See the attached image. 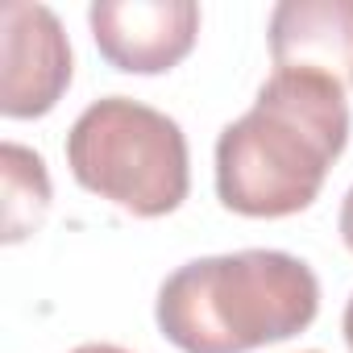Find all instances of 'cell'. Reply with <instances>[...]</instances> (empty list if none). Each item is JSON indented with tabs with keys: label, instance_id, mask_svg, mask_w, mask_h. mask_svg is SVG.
<instances>
[{
	"label": "cell",
	"instance_id": "6da1fadb",
	"mask_svg": "<svg viewBox=\"0 0 353 353\" xmlns=\"http://www.w3.org/2000/svg\"><path fill=\"white\" fill-rule=\"evenodd\" d=\"M349 145V100L336 75L274 71L245 117L216 137V196L229 212L283 221L316 204Z\"/></svg>",
	"mask_w": 353,
	"mask_h": 353
},
{
	"label": "cell",
	"instance_id": "7a4b0ae2",
	"mask_svg": "<svg viewBox=\"0 0 353 353\" xmlns=\"http://www.w3.org/2000/svg\"><path fill=\"white\" fill-rule=\"evenodd\" d=\"M320 279L283 250H237L183 262L162 279L154 320L183 353H254L312 328Z\"/></svg>",
	"mask_w": 353,
	"mask_h": 353
},
{
	"label": "cell",
	"instance_id": "3957f363",
	"mask_svg": "<svg viewBox=\"0 0 353 353\" xmlns=\"http://www.w3.org/2000/svg\"><path fill=\"white\" fill-rule=\"evenodd\" d=\"M67 166L79 188L141 221L170 216L192 192V154L179 121L129 96L92 100L75 117Z\"/></svg>",
	"mask_w": 353,
	"mask_h": 353
},
{
	"label": "cell",
	"instance_id": "277c9868",
	"mask_svg": "<svg viewBox=\"0 0 353 353\" xmlns=\"http://www.w3.org/2000/svg\"><path fill=\"white\" fill-rule=\"evenodd\" d=\"M71 88V42L54 9L9 0L0 9V112L46 117Z\"/></svg>",
	"mask_w": 353,
	"mask_h": 353
},
{
	"label": "cell",
	"instance_id": "5b68a950",
	"mask_svg": "<svg viewBox=\"0 0 353 353\" xmlns=\"http://www.w3.org/2000/svg\"><path fill=\"white\" fill-rule=\"evenodd\" d=\"M96 50L125 75H162L179 67L200 38L196 0H96L88 9Z\"/></svg>",
	"mask_w": 353,
	"mask_h": 353
},
{
	"label": "cell",
	"instance_id": "8992f818",
	"mask_svg": "<svg viewBox=\"0 0 353 353\" xmlns=\"http://www.w3.org/2000/svg\"><path fill=\"white\" fill-rule=\"evenodd\" d=\"M274 71L353 75V0H283L270 13Z\"/></svg>",
	"mask_w": 353,
	"mask_h": 353
},
{
	"label": "cell",
	"instance_id": "52a82bcc",
	"mask_svg": "<svg viewBox=\"0 0 353 353\" xmlns=\"http://www.w3.org/2000/svg\"><path fill=\"white\" fill-rule=\"evenodd\" d=\"M0 237L5 245L26 241L30 233L42 229L50 212V174L38 150L21 141L0 145Z\"/></svg>",
	"mask_w": 353,
	"mask_h": 353
},
{
	"label": "cell",
	"instance_id": "ba28073f",
	"mask_svg": "<svg viewBox=\"0 0 353 353\" xmlns=\"http://www.w3.org/2000/svg\"><path fill=\"white\" fill-rule=\"evenodd\" d=\"M336 229H341V241H345V250L353 254V188L345 192V200H341V216H336Z\"/></svg>",
	"mask_w": 353,
	"mask_h": 353
},
{
	"label": "cell",
	"instance_id": "9c48e42d",
	"mask_svg": "<svg viewBox=\"0 0 353 353\" xmlns=\"http://www.w3.org/2000/svg\"><path fill=\"white\" fill-rule=\"evenodd\" d=\"M341 332H345V345H349V353H353V295H349V303H345V316H341Z\"/></svg>",
	"mask_w": 353,
	"mask_h": 353
},
{
	"label": "cell",
	"instance_id": "30bf717a",
	"mask_svg": "<svg viewBox=\"0 0 353 353\" xmlns=\"http://www.w3.org/2000/svg\"><path fill=\"white\" fill-rule=\"evenodd\" d=\"M71 353H129V349H121V345H104V341H92V345H79V349H71Z\"/></svg>",
	"mask_w": 353,
	"mask_h": 353
},
{
	"label": "cell",
	"instance_id": "8fae6325",
	"mask_svg": "<svg viewBox=\"0 0 353 353\" xmlns=\"http://www.w3.org/2000/svg\"><path fill=\"white\" fill-rule=\"evenodd\" d=\"M307 353H320V349H307Z\"/></svg>",
	"mask_w": 353,
	"mask_h": 353
}]
</instances>
